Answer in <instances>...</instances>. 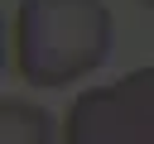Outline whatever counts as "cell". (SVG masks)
<instances>
[{"instance_id": "cell-1", "label": "cell", "mask_w": 154, "mask_h": 144, "mask_svg": "<svg viewBox=\"0 0 154 144\" xmlns=\"http://www.w3.org/2000/svg\"><path fill=\"white\" fill-rule=\"evenodd\" d=\"M106 0H19L14 10V62L29 86H67L101 67L111 53Z\"/></svg>"}, {"instance_id": "cell-2", "label": "cell", "mask_w": 154, "mask_h": 144, "mask_svg": "<svg viewBox=\"0 0 154 144\" xmlns=\"http://www.w3.org/2000/svg\"><path fill=\"white\" fill-rule=\"evenodd\" d=\"M67 144H154V62L87 86L63 115Z\"/></svg>"}, {"instance_id": "cell-3", "label": "cell", "mask_w": 154, "mask_h": 144, "mask_svg": "<svg viewBox=\"0 0 154 144\" xmlns=\"http://www.w3.org/2000/svg\"><path fill=\"white\" fill-rule=\"evenodd\" d=\"M0 144H53L48 110H38L19 96H0Z\"/></svg>"}, {"instance_id": "cell-4", "label": "cell", "mask_w": 154, "mask_h": 144, "mask_svg": "<svg viewBox=\"0 0 154 144\" xmlns=\"http://www.w3.org/2000/svg\"><path fill=\"white\" fill-rule=\"evenodd\" d=\"M144 5H149V10H154V0H144Z\"/></svg>"}]
</instances>
